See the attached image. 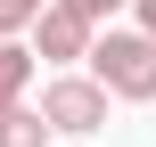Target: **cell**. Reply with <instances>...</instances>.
Masks as SVG:
<instances>
[{
	"label": "cell",
	"instance_id": "1",
	"mask_svg": "<svg viewBox=\"0 0 156 147\" xmlns=\"http://www.w3.org/2000/svg\"><path fill=\"white\" fill-rule=\"evenodd\" d=\"M90 82H99L107 98L156 106V41L148 33H99V41H90Z\"/></svg>",
	"mask_w": 156,
	"mask_h": 147
},
{
	"label": "cell",
	"instance_id": "2",
	"mask_svg": "<svg viewBox=\"0 0 156 147\" xmlns=\"http://www.w3.org/2000/svg\"><path fill=\"white\" fill-rule=\"evenodd\" d=\"M33 115H41L49 131H66V139H90V131H107V90H99L90 74H58Z\"/></svg>",
	"mask_w": 156,
	"mask_h": 147
},
{
	"label": "cell",
	"instance_id": "3",
	"mask_svg": "<svg viewBox=\"0 0 156 147\" xmlns=\"http://www.w3.org/2000/svg\"><path fill=\"white\" fill-rule=\"evenodd\" d=\"M25 33H33V65H41V57H49V65H74V57H90V25H82V16H66L58 0H49V8H41Z\"/></svg>",
	"mask_w": 156,
	"mask_h": 147
},
{
	"label": "cell",
	"instance_id": "4",
	"mask_svg": "<svg viewBox=\"0 0 156 147\" xmlns=\"http://www.w3.org/2000/svg\"><path fill=\"white\" fill-rule=\"evenodd\" d=\"M25 82H33V49L25 41H0V115L25 106Z\"/></svg>",
	"mask_w": 156,
	"mask_h": 147
},
{
	"label": "cell",
	"instance_id": "5",
	"mask_svg": "<svg viewBox=\"0 0 156 147\" xmlns=\"http://www.w3.org/2000/svg\"><path fill=\"white\" fill-rule=\"evenodd\" d=\"M41 139H49V123H41L33 106H8V115H0V147H41Z\"/></svg>",
	"mask_w": 156,
	"mask_h": 147
},
{
	"label": "cell",
	"instance_id": "6",
	"mask_svg": "<svg viewBox=\"0 0 156 147\" xmlns=\"http://www.w3.org/2000/svg\"><path fill=\"white\" fill-rule=\"evenodd\" d=\"M41 8H49V0H0V41H16V33H25Z\"/></svg>",
	"mask_w": 156,
	"mask_h": 147
},
{
	"label": "cell",
	"instance_id": "7",
	"mask_svg": "<svg viewBox=\"0 0 156 147\" xmlns=\"http://www.w3.org/2000/svg\"><path fill=\"white\" fill-rule=\"evenodd\" d=\"M58 8H66V16H82V25H90V33H99V25H107V16H115V8H132V0H58Z\"/></svg>",
	"mask_w": 156,
	"mask_h": 147
},
{
	"label": "cell",
	"instance_id": "8",
	"mask_svg": "<svg viewBox=\"0 0 156 147\" xmlns=\"http://www.w3.org/2000/svg\"><path fill=\"white\" fill-rule=\"evenodd\" d=\"M132 8H140V25H132V33H148V41H156V0H132Z\"/></svg>",
	"mask_w": 156,
	"mask_h": 147
}]
</instances>
